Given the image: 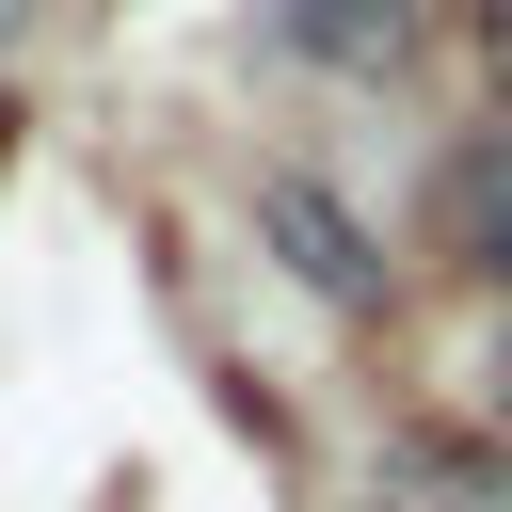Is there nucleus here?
Returning <instances> with one entry per match:
<instances>
[{"label": "nucleus", "instance_id": "f257e3e1", "mask_svg": "<svg viewBox=\"0 0 512 512\" xmlns=\"http://www.w3.org/2000/svg\"><path fill=\"white\" fill-rule=\"evenodd\" d=\"M256 240H272V256H288L336 320H368V304H384V240H368L320 176H256Z\"/></svg>", "mask_w": 512, "mask_h": 512}, {"label": "nucleus", "instance_id": "f03ea898", "mask_svg": "<svg viewBox=\"0 0 512 512\" xmlns=\"http://www.w3.org/2000/svg\"><path fill=\"white\" fill-rule=\"evenodd\" d=\"M368 512H512V448H464V432H400L368 464Z\"/></svg>", "mask_w": 512, "mask_h": 512}, {"label": "nucleus", "instance_id": "7ed1b4c3", "mask_svg": "<svg viewBox=\"0 0 512 512\" xmlns=\"http://www.w3.org/2000/svg\"><path fill=\"white\" fill-rule=\"evenodd\" d=\"M432 240H448V256H464V272L512 304V128H480V144L448 160V192H432Z\"/></svg>", "mask_w": 512, "mask_h": 512}, {"label": "nucleus", "instance_id": "20e7f679", "mask_svg": "<svg viewBox=\"0 0 512 512\" xmlns=\"http://www.w3.org/2000/svg\"><path fill=\"white\" fill-rule=\"evenodd\" d=\"M272 48L288 64H336V80H384L416 48V0H272Z\"/></svg>", "mask_w": 512, "mask_h": 512}, {"label": "nucleus", "instance_id": "39448f33", "mask_svg": "<svg viewBox=\"0 0 512 512\" xmlns=\"http://www.w3.org/2000/svg\"><path fill=\"white\" fill-rule=\"evenodd\" d=\"M496 128H512V16H496Z\"/></svg>", "mask_w": 512, "mask_h": 512}, {"label": "nucleus", "instance_id": "423d86ee", "mask_svg": "<svg viewBox=\"0 0 512 512\" xmlns=\"http://www.w3.org/2000/svg\"><path fill=\"white\" fill-rule=\"evenodd\" d=\"M480 384H496V416H512V336H496V368H480Z\"/></svg>", "mask_w": 512, "mask_h": 512}, {"label": "nucleus", "instance_id": "0eeeda50", "mask_svg": "<svg viewBox=\"0 0 512 512\" xmlns=\"http://www.w3.org/2000/svg\"><path fill=\"white\" fill-rule=\"evenodd\" d=\"M16 16H48V0H0V32H16Z\"/></svg>", "mask_w": 512, "mask_h": 512}, {"label": "nucleus", "instance_id": "6e6552de", "mask_svg": "<svg viewBox=\"0 0 512 512\" xmlns=\"http://www.w3.org/2000/svg\"><path fill=\"white\" fill-rule=\"evenodd\" d=\"M496 16H512V0H480V32H496Z\"/></svg>", "mask_w": 512, "mask_h": 512}]
</instances>
